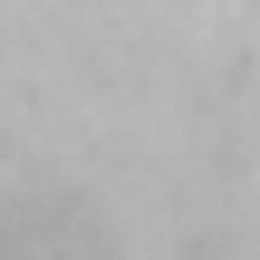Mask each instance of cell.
<instances>
[{"instance_id":"6da1fadb","label":"cell","mask_w":260,"mask_h":260,"mask_svg":"<svg viewBox=\"0 0 260 260\" xmlns=\"http://www.w3.org/2000/svg\"><path fill=\"white\" fill-rule=\"evenodd\" d=\"M10 260H125V251L77 193H19L10 203Z\"/></svg>"}]
</instances>
